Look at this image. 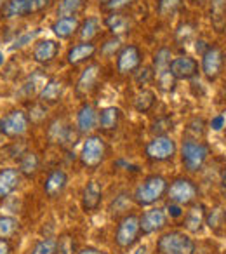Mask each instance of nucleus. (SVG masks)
<instances>
[{"instance_id": "f257e3e1", "label": "nucleus", "mask_w": 226, "mask_h": 254, "mask_svg": "<svg viewBox=\"0 0 226 254\" xmlns=\"http://www.w3.org/2000/svg\"><path fill=\"white\" fill-rule=\"evenodd\" d=\"M197 253V244L191 239V235L172 230L167 232L157 240V254H195Z\"/></svg>"}, {"instance_id": "f03ea898", "label": "nucleus", "mask_w": 226, "mask_h": 254, "mask_svg": "<svg viewBox=\"0 0 226 254\" xmlns=\"http://www.w3.org/2000/svg\"><path fill=\"white\" fill-rule=\"evenodd\" d=\"M167 181L164 176L160 174H152V176L145 178L143 183L138 185L134 191V200L138 205L141 207H148V205H153L157 200L164 197L167 193Z\"/></svg>"}, {"instance_id": "7ed1b4c3", "label": "nucleus", "mask_w": 226, "mask_h": 254, "mask_svg": "<svg viewBox=\"0 0 226 254\" xmlns=\"http://www.w3.org/2000/svg\"><path fill=\"white\" fill-rule=\"evenodd\" d=\"M209 157V146L204 141L193 138H184L181 145V160L188 173H198L205 166Z\"/></svg>"}, {"instance_id": "20e7f679", "label": "nucleus", "mask_w": 226, "mask_h": 254, "mask_svg": "<svg viewBox=\"0 0 226 254\" xmlns=\"http://www.w3.org/2000/svg\"><path fill=\"white\" fill-rule=\"evenodd\" d=\"M198 188L195 181L190 178H176L172 183L167 187V197L172 204L177 205H190L197 200Z\"/></svg>"}, {"instance_id": "39448f33", "label": "nucleus", "mask_w": 226, "mask_h": 254, "mask_svg": "<svg viewBox=\"0 0 226 254\" xmlns=\"http://www.w3.org/2000/svg\"><path fill=\"white\" fill-rule=\"evenodd\" d=\"M141 235V225L136 214H127L117 226L115 232V242L120 249H129L138 242V237Z\"/></svg>"}, {"instance_id": "423d86ee", "label": "nucleus", "mask_w": 226, "mask_h": 254, "mask_svg": "<svg viewBox=\"0 0 226 254\" xmlns=\"http://www.w3.org/2000/svg\"><path fill=\"white\" fill-rule=\"evenodd\" d=\"M105 153H106V145L103 141V138H99V136H89L84 141V145H82L80 164L84 167H87V169H96L105 160Z\"/></svg>"}, {"instance_id": "0eeeda50", "label": "nucleus", "mask_w": 226, "mask_h": 254, "mask_svg": "<svg viewBox=\"0 0 226 254\" xmlns=\"http://www.w3.org/2000/svg\"><path fill=\"white\" fill-rule=\"evenodd\" d=\"M145 152L152 162H166L176 155L177 146L169 136H155L152 141H148Z\"/></svg>"}, {"instance_id": "6e6552de", "label": "nucleus", "mask_w": 226, "mask_h": 254, "mask_svg": "<svg viewBox=\"0 0 226 254\" xmlns=\"http://www.w3.org/2000/svg\"><path fill=\"white\" fill-rule=\"evenodd\" d=\"M51 5V0H9L4 5L5 18H23V16L35 14Z\"/></svg>"}, {"instance_id": "1a4fd4ad", "label": "nucleus", "mask_w": 226, "mask_h": 254, "mask_svg": "<svg viewBox=\"0 0 226 254\" xmlns=\"http://www.w3.org/2000/svg\"><path fill=\"white\" fill-rule=\"evenodd\" d=\"M223 64H225V54L219 47L209 46L207 51L202 54V71L209 80H216L221 75Z\"/></svg>"}, {"instance_id": "9d476101", "label": "nucleus", "mask_w": 226, "mask_h": 254, "mask_svg": "<svg viewBox=\"0 0 226 254\" xmlns=\"http://www.w3.org/2000/svg\"><path fill=\"white\" fill-rule=\"evenodd\" d=\"M4 120V134L11 136V138H18L23 136L28 131V124H30V117L26 115L21 110H12Z\"/></svg>"}, {"instance_id": "9b49d317", "label": "nucleus", "mask_w": 226, "mask_h": 254, "mask_svg": "<svg viewBox=\"0 0 226 254\" xmlns=\"http://www.w3.org/2000/svg\"><path fill=\"white\" fill-rule=\"evenodd\" d=\"M139 63H141V51L136 46H125L124 49L118 53L117 70L120 75L134 73V70H138Z\"/></svg>"}, {"instance_id": "f8f14e48", "label": "nucleus", "mask_w": 226, "mask_h": 254, "mask_svg": "<svg viewBox=\"0 0 226 254\" xmlns=\"http://www.w3.org/2000/svg\"><path fill=\"white\" fill-rule=\"evenodd\" d=\"M167 223V214L164 209H150V211L143 212V216L139 218V225H141V233L143 235H150L155 233L159 230H162Z\"/></svg>"}, {"instance_id": "ddd939ff", "label": "nucleus", "mask_w": 226, "mask_h": 254, "mask_svg": "<svg viewBox=\"0 0 226 254\" xmlns=\"http://www.w3.org/2000/svg\"><path fill=\"white\" fill-rule=\"evenodd\" d=\"M170 73L174 75L176 80H188L193 78L198 73V63L190 56L174 58L170 63Z\"/></svg>"}, {"instance_id": "4468645a", "label": "nucleus", "mask_w": 226, "mask_h": 254, "mask_svg": "<svg viewBox=\"0 0 226 254\" xmlns=\"http://www.w3.org/2000/svg\"><path fill=\"white\" fill-rule=\"evenodd\" d=\"M49 139L61 146H73L75 139H77V134H75L73 129H71L68 124H64L63 120H56V122L51 124Z\"/></svg>"}, {"instance_id": "2eb2a0df", "label": "nucleus", "mask_w": 226, "mask_h": 254, "mask_svg": "<svg viewBox=\"0 0 226 254\" xmlns=\"http://www.w3.org/2000/svg\"><path fill=\"white\" fill-rule=\"evenodd\" d=\"M205 219H207L205 205L200 204V202H193L191 207L186 211V216H184V228L190 233H198L204 228Z\"/></svg>"}, {"instance_id": "dca6fc26", "label": "nucleus", "mask_w": 226, "mask_h": 254, "mask_svg": "<svg viewBox=\"0 0 226 254\" xmlns=\"http://www.w3.org/2000/svg\"><path fill=\"white\" fill-rule=\"evenodd\" d=\"M99 122V113L96 112V108L92 105H82L80 110L77 113V129L82 134H87V132L94 131L98 127Z\"/></svg>"}, {"instance_id": "f3484780", "label": "nucleus", "mask_w": 226, "mask_h": 254, "mask_svg": "<svg viewBox=\"0 0 226 254\" xmlns=\"http://www.w3.org/2000/svg\"><path fill=\"white\" fill-rule=\"evenodd\" d=\"M68 185V174L61 169H54L47 174L46 183H44V191L49 198H56L64 191Z\"/></svg>"}, {"instance_id": "a211bd4d", "label": "nucleus", "mask_w": 226, "mask_h": 254, "mask_svg": "<svg viewBox=\"0 0 226 254\" xmlns=\"http://www.w3.org/2000/svg\"><path fill=\"white\" fill-rule=\"evenodd\" d=\"M99 71H101V68H99L98 63L89 64V66L85 68L84 71H82L80 77H78V82H77V85H75V92H77L78 96L89 94V92L94 89L96 82H98Z\"/></svg>"}, {"instance_id": "6ab92c4d", "label": "nucleus", "mask_w": 226, "mask_h": 254, "mask_svg": "<svg viewBox=\"0 0 226 254\" xmlns=\"http://www.w3.org/2000/svg\"><path fill=\"white\" fill-rule=\"evenodd\" d=\"M57 51H59V44H57L56 40L46 39L35 46V49H33V60H35L37 63L47 64L57 56Z\"/></svg>"}, {"instance_id": "aec40b11", "label": "nucleus", "mask_w": 226, "mask_h": 254, "mask_svg": "<svg viewBox=\"0 0 226 254\" xmlns=\"http://www.w3.org/2000/svg\"><path fill=\"white\" fill-rule=\"evenodd\" d=\"M103 198V190L99 187L98 181H89L84 187V191H82V207L84 211H94L98 209V205L101 204Z\"/></svg>"}, {"instance_id": "412c9836", "label": "nucleus", "mask_w": 226, "mask_h": 254, "mask_svg": "<svg viewBox=\"0 0 226 254\" xmlns=\"http://www.w3.org/2000/svg\"><path fill=\"white\" fill-rule=\"evenodd\" d=\"M21 183L19 169H2L0 171V198H5L16 190Z\"/></svg>"}, {"instance_id": "4be33fe9", "label": "nucleus", "mask_w": 226, "mask_h": 254, "mask_svg": "<svg viewBox=\"0 0 226 254\" xmlns=\"http://www.w3.org/2000/svg\"><path fill=\"white\" fill-rule=\"evenodd\" d=\"M80 23L75 16H70V18H57L56 21L53 23L51 30L54 32V35L59 37V39H70L75 32L78 30Z\"/></svg>"}, {"instance_id": "5701e85b", "label": "nucleus", "mask_w": 226, "mask_h": 254, "mask_svg": "<svg viewBox=\"0 0 226 254\" xmlns=\"http://www.w3.org/2000/svg\"><path fill=\"white\" fill-rule=\"evenodd\" d=\"M96 53V46L91 42H82L73 46L68 51V63L70 64H80L84 61H87L89 58H92V54Z\"/></svg>"}, {"instance_id": "b1692460", "label": "nucleus", "mask_w": 226, "mask_h": 254, "mask_svg": "<svg viewBox=\"0 0 226 254\" xmlns=\"http://www.w3.org/2000/svg\"><path fill=\"white\" fill-rule=\"evenodd\" d=\"M61 94H63V84L57 78H49L47 84L42 87V91L39 92V98L42 103L54 105L61 99Z\"/></svg>"}, {"instance_id": "393cba45", "label": "nucleus", "mask_w": 226, "mask_h": 254, "mask_svg": "<svg viewBox=\"0 0 226 254\" xmlns=\"http://www.w3.org/2000/svg\"><path fill=\"white\" fill-rule=\"evenodd\" d=\"M120 122V110L115 106H106L99 112V129L101 131H115Z\"/></svg>"}, {"instance_id": "a878e982", "label": "nucleus", "mask_w": 226, "mask_h": 254, "mask_svg": "<svg viewBox=\"0 0 226 254\" xmlns=\"http://www.w3.org/2000/svg\"><path fill=\"white\" fill-rule=\"evenodd\" d=\"M39 164L40 160L35 152H25L21 155V160H19V173H21V176L33 178L37 171H39Z\"/></svg>"}, {"instance_id": "bb28decb", "label": "nucleus", "mask_w": 226, "mask_h": 254, "mask_svg": "<svg viewBox=\"0 0 226 254\" xmlns=\"http://www.w3.org/2000/svg\"><path fill=\"white\" fill-rule=\"evenodd\" d=\"M170 63H172V54L167 47H162L155 53L153 56V70H155V77L164 71L170 70Z\"/></svg>"}, {"instance_id": "cd10ccee", "label": "nucleus", "mask_w": 226, "mask_h": 254, "mask_svg": "<svg viewBox=\"0 0 226 254\" xmlns=\"http://www.w3.org/2000/svg\"><path fill=\"white\" fill-rule=\"evenodd\" d=\"M211 2V19L216 28L221 32L226 23V0H209Z\"/></svg>"}, {"instance_id": "c85d7f7f", "label": "nucleus", "mask_w": 226, "mask_h": 254, "mask_svg": "<svg viewBox=\"0 0 226 254\" xmlns=\"http://www.w3.org/2000/svg\"><path fill=\"white\" fill-rule=\"evenodd\" d=\"M105 25L108 26L113 35H122V33L129 32V26H131L129 25V19L125 18L124 14H118V12L108 16V18L105 19Z\"/></svg>"}, {"instance_id": "c756f323", "label": "nucleus", "mask_w": 226, "mask_h": 254, "mask_svg": "<svg viewBox=\"0 0 226 254\" xmlns=\"http://www.w3.org/2000/svg\"><path fill=\"white\" fill-rule=\"evenodd\" d=\"M183 9V0H157V11L162 18H172Z\"/></svg>"}, {"instance_id": "7c9ffc66", "label": "nucleus", "mask_w": 226, "mask_h": 254, "mask_svg": "<svg viewBox=\"0 0 226 254\" xmlns=\"http://www.w3.org/2000/svg\"><path fill=\"white\" fill-rule=\"evenodd\" d=\"M99 32V19L98 18H87L80 26H78V35L84 42H91Z\"/></svg>"}, {"instance_id": "2f4dec72", "label": "nucleus", "mask_w": 226, "mask_h": 254, "mask_svg": "<svg viewBox=\"0 0 226 254\" xmlns=\"http://www.w3.org/2000/svg\"><path fill=\"white\" fill-rule=\"evenodd\" d=\"M153 105H155V92L150 89H143L134 99V108L139 113H146Z\"/></svg>"}, {"instance_id": "473e14b6", "label": "nucleus", "mask_w": 226, "mask_h": 254, "mask_svg": "<svg viewBox=\"0 0 226 254\" xmlns=\"http://www.w3.org/2000/svg\"><path fill=\"white\" fill-rule=\"evenodd\" d=\"M82 5H84V0H61L59 7H57V16H59V18L75 16L80 11Z\"/></svg>"}, {"instance_id": "72a5a7b5", "label": "nucleus", "mask_w": 226, "mask_h": 254, "mask_svg": "<svg viewBox=\"0 0 226 254\" xmlns=\"http://www.w3.org/2000/svg\"><path fill=\"white\" fill-rule=\"evenodd\" d=\"M19 228V221L12 216H0V239H9Z\"/></svg>"}, {"instance_id": "f704fd0d", "label": "nucleus", "mask_w": 226, "mask_h": 254, "mask_svg": "<svg viewBox=\"0 0 226 254\" xmlns=\"http://www.w3.org/2000/svg\"><path fill=\"white\" fill-rule=\"evenodd\" d=\"M172 129H174V120L167 115L157 119L152 124V127H150V131H152L153 136H167V132L172 131Z\"/></svg>"}, {"instance_id": "c9c22d12", "label": "nucleus", "mask_w": 226, "mask_h": 254, "mask_svg": "<svg viewBox=\"0 0 226 254\" xmlns=\"http://www.w3.org/2000/svg\"><path fill=\"white\" fill-rule=\"evenodd\" d=\"M46 84H47L46 78H40V73H35V75H32V77H30L28 80L25 82V84H23L21 94H25L26 98H30V96L37 94L39 87H44Z\"/></svg>"}, {"instance_id": "e433bc0d", "label": "nucleus", "mask_w": 226, "mask_h": 254, "mask_svg": "<svg viewBox=\"0 0 226 254\" xmlns=\"http://www.w3.org/2000/svg\"><path fill=\"white\" fill-rule=\"evenodd\" d=\"M56 254H75V240L70 233H63L56 240Z\"/></svg>"}, {"instance_id": "4c0bfd02", "label": "nucleus", "mask_w": 226, "mask_h": 254, "mask_svg": "<svg viewBox=\"0 0 226 254\" xmlns=\"http://www.w3.org/2000/svg\"><path fill=\"white\" fill-rule=\"evenodd\" d=\"M30 254H56V239H42L33 246Z\"/></svg>"}, {"instance_id": "58836bf2", "label": "nucleus", "mask_w": 226, "mask_h": 254, "mask_svg": "<svg viewBox=\"0 0 226 254\" xmlns=\"http://www.w3.org/2000/svg\"><path fill=\"white\" fill-rule=\"evenodd\" d=\"M157 80H159L160 89H162V91H166V92H170L174 89V85H176V78H174V75L170 73V70L157 75Z\"/></svg>"}, {"instance_id": "ea45409f", "label": "nucleus", "mask_w": 226, "mask_h": 254, "mask_svg": "<svg viewBox=\"0 0 226 254\" xmlns=\"http://www.w3.org/2000/svg\"><path fill=\"white\" fill-rule=\"evenodd\" d=\"M132 2H134V0H110L108 4L101 5V9L103 11H110V12H118V11H122V9L129 7Z\"/></svg>"}, {"instance_id": "a19ab883", "label": "nucleus", "mask_w": 226, "mask_h": 254, "mask_svg": "<svg viewBox=\"0 0 226 254\" xmlns=\"http://www.w3.org/2000/svg\"><path fill=\"white\" fill-rule=\"evenodd\" d=\"M204 127H205V122L202 119H193L190 124H188V129L186 131L193 132V139H198V136H204Z\"/></svg>"}, {"instance_id": "79ce46f5", "label": "nucleus", "mask_w": 226, "mask_h": 254, "mask_svg": "<svg viewBox=\"0 0 226 254\" xmlns=\"http://www.w3.org/2000/svg\"><path fill=\"white\" fill-rule=\"evenodd\" d=\"M153 77H155V71H152L150 66H145L139 71H136V82H138L139 85H146Z\"/></svg>"}, {"instance_id": "37998d69", "label": "nucleus", "mask_w": 226, "mask_h": 254, "mask_svg": "<svg viewBox=\"0 0 226 254\" xmlns=\"http://www.w3.org/2000/svg\"><path fill=\"white\" fill-rule=\"evenodd\" d=\"M118 49H120V40H118V39H112V40H106V42L103 44L101 53L105 54V56H113V54L117 53Z\"/></svg>"}, {"instance_id": "c03bdc74", "label": "nucleus", "mask_w": 226, "mask_h": 254, "mask_svg": "<svg viewBox=\"0 0 226 254\" xmlns=\"http://www.w3.org/2000/svg\"><path fill=\"white\" fill-rule=\"evenodd\" d=\"M40 33V30H35V32H32V33H25V35H21L18 40L14 42V46H11V49L12 51H16V49H21V47H25L26 44H30L33 39H35L37 35Z\"/></svg>"}, {"instance_id": "a18cd8bd", "label": "nucleus", "mask_w": 226, "mask_h": 254, "mask_svg": "<svg viewBox=\"0 0 226 254\" xmlns=\"http://www.w3.org/2000/svg\"><path fill=\"white\" fill-rule=\"evenodd\" d=\"M33 112H35V113H30V119L35 120V122H40V120H42L44 117H46L47 110L44 108L42 105H39V106H35V108H33Z\"/></svg>"}, {"instance_id": "49530a36", "label": "nucleus", "mask_w": 226, "mask_h": 254, "mask_svg": "<svg viewBox=\"0 0 226 254\" xmlns=\"http://www.w3.org/2000/svg\"><path fill=\"white\" fill-rule=\"evenodd\" d=\"M167 211H169V214L172 216V218H179V216H183V211H181V205L172 204V202H170V204L167 205Z\"/></svg>"}, {"instance_id": "de8ad7c7", "label": "nucleus", "mask_w": 226, "mask_h": 254, "mask_svg": "<svg viewBox=\"0 0 226 254\" xmlns=\"http://www.w3.org/2000/svg\"><path fill=\"white\" fill-rule=\"evenodd\" d=\"M223 124H225V117H223V115H218V117H214V119H212L211 127L214 129V131H219V129L223 127Z\"/></svg>"}, {"instance_id": "09e8293b", "label": "nucleus", "mask_w": 226, "mask_h": 254, "mask_svg": "<svg viewBox=\"0 0 226 254\" xmlns=\"http://www.w3.org/2000/svg\"><path fill=\"white\" fill-rule=\"evenodd\" d=\"M0 254H11V246L7 239H0Z\"/></svg>"}, {"instance_id": "8fccbe9b", "label": "nucleus", "mask_w": 226, "mask_h": 254, "mask_svg": "<svg viewBox=\"0 0 226 254\" xmlns=\"http://www.w3.org/2000/svg\"><path fill=\"white\" fill-rule=\"evenodd\" d=\"M77 254H103L99 249H96V247H84V249H80Z\"/></svg>"}, {"instance_id": "3c124183", "label": "nucleus", "mask_w": 226, "mask_h": 254, "mask_svg": "<svg viewBox=\"0 0 226 254\" xmlns=\"http://www.w3.org/2000/svg\"><path fill=\"white\" fill-rule=\"evenodd\" d=\"M132 254H146V247H145V246H139L138 249H136Z\"/></svg>"}, {"instance_id": "603ef678", "label": "nucleus", "mask_w": 226, "mask_h": 254, "mask_svg": "<svg viewBox=\"0 0 226 254\" xmlns=\"http://www.w3.org/2000/svg\"><path fill=\"white\" fill-rule=\"evenodd\" d=\"M2 63H4V54L0 53V64H2Z\"/></svg>"}, {"instance_id": "864d4df0", "label": "nucleus", "mask_w": 226, "mask_h": 254, "mask_svg": "<svg viewBox=\"0 0 226 254\" xmlns=\"http://www.w3.org/2000/svg\"><path fill=\"white\" fill-rule=\"evenodd\" d=\"M191 2H195V4H202V2H205V0H191Z\"/></svg>"}, {"instance_id": "5fc2aeb1", "label": "nucleus", "mask_w": 226, "mask_h": 254, "mask_svg": "<svg viewBox=\"0 0 226 254\" xmlns=\"http://www.w3.org/2000/svg\"><path fill=\"white\" fill-rule=\"evenodd\" d=\"M110 0H101V5H105V4H108Z\"/></svg>"}, {"instance_id": "6e6d98bb", "label": "nucleus", "mask_w": 226, "mask_h": 254, "mask_svg": "<svg viewBox=\"0 0 226 254\" xmlns=\"http://www.w3.org/2000/svg\"><path fill=\"white\" fill-rule=\"evenodd\" d=\"M225 99H226V87H225Z\"/></svg>"}, {"instance_id": "4d7b16f0", "label": "nucleus", "mask_w": 226, "mask_h": 254, "mask_svg": "<svg viewBox=\"0 0 226 254\" xmlns=\"http://www.w3.org/2000/svg\"><path fill=\"white\" fill-rule=\"evenodd\" d=\"M225 223H226V212H225Z\"/></svg>"}, {"instance_id": "13d9d810", "label": "nucleus", "mask_w": 226, "mask_h": 254, "mask_svg": "<svg viewBox=\"0 0 226 254\" xmlns=\"http://www.w3.org/2000/svg\"><path fill=\"white\" fill-rule=\"evenodd\" d=\"M2 2H4V0H0V4H2Z\"/></svg>"}]
</instances>
